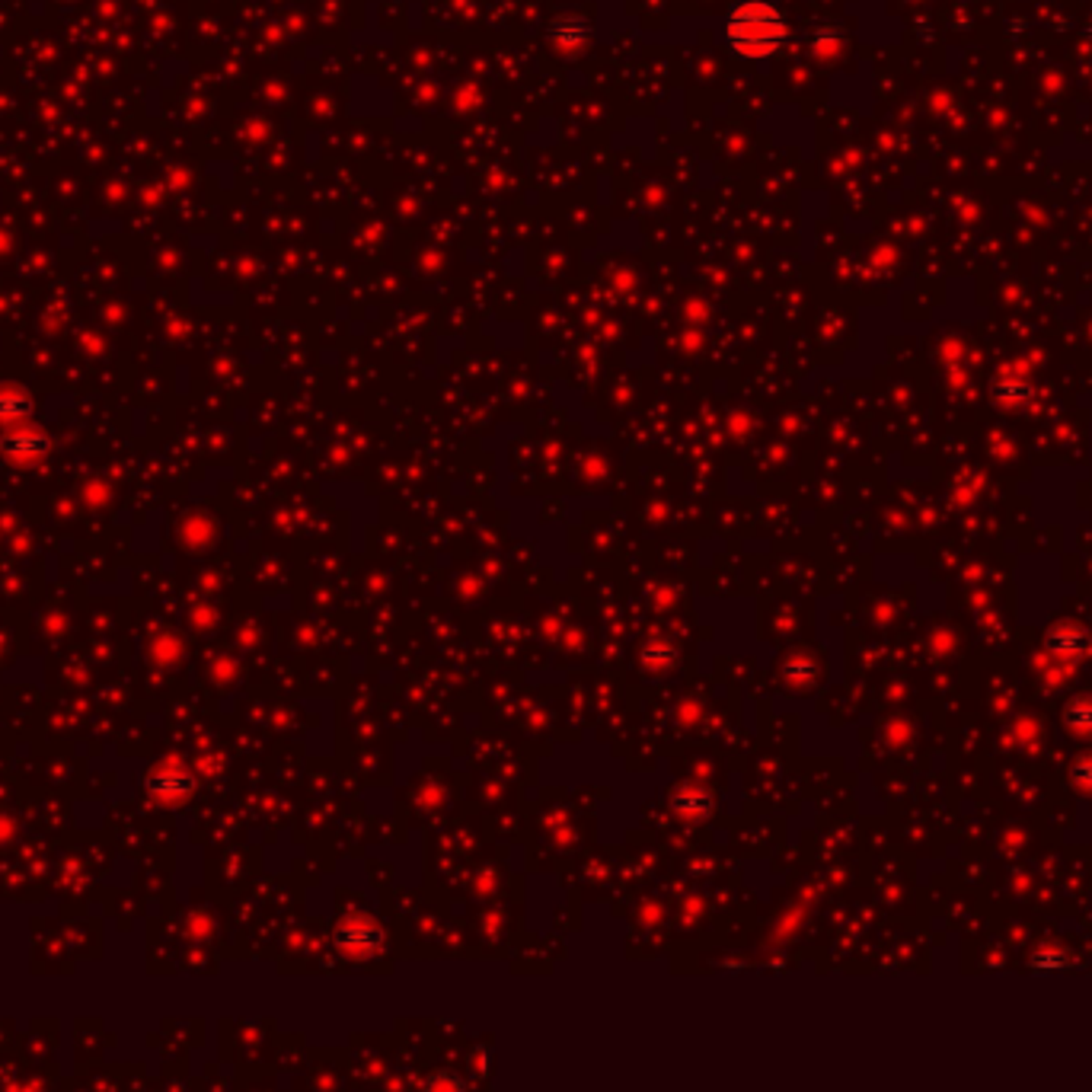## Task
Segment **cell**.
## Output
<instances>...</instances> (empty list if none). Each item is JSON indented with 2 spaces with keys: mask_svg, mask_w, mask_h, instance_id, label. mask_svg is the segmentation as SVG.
<instances>
[{
  "mask_svg": "<svg viewBox=\"0 0 1092 1092\" xmlns=\"http://www.w3.org/2000/svg\"><path fill=\"white\" fill-rule=\"evenodd\" d=\"M725 42L741 58L763 61L789 42V23L770 0H741L725 16Z\"/></svg>",
  "mask_w": 1092,
  "mask_h": 1092,
  "instance_id": "obj_1",
  "label": "cell"
},
{
  "mask_svg": "<svg viewBox=\"0 0 1092 1092\" xmlns=\"http://www.w3.org/2000/svg\"><path fill=\"white\" fill-rule=\"evenodd\" d=\"M1044 646L1051 658L1074 664L1092 652V632L1083 624H1076V620H1057V624H1051V629L1044 632Z\"/></svg>",
  "mask_w": 1092,
  "mask_h": 1092,
  "instance_id": "obj_2",
  "label": "cell"
},
{
  "mask_svg": "<svg viewBox=\"0 0 1092 1092\" xmlns=\"http://www.w3.org/2000/svg\"><path fill=\"white\" fill-rule=\"evenodd\" d=\"M1035 397L1032 380L1019 374V370H1003V374L993 380V400L1000 406H1025Z\"/></svg>",
  "mask_w": 1092,
  "mask_h": 1092,
  "instance_id": "obj_3",
  "label": "cell"
},
{
  "mask_svg": "<svg viewBox=\"0 0 1092 1092\" xmlns=\"http://www.w3.org/2000/svg\"><path fill=\"white\" fill-rule=\"evenodd\" d=\"M588 39H592V26L585 23V19L578 16H565V19H556L553 26V42L560 46L562 51H578L588 46Z\"/></svg>",
  "mask_w": 1092,
  "mask_h": 1092,
  "instance_id": "obj_4",
  "label": "cell"
},
{
  "mask_svg": "<svg viewBox=\"0 0 1092 1092\" xmlns=\"http://www.w3.org/2000/svg\"><path fill=\"white\" fill-rule=\"evenodd\" d=\"M1064 725L1067 731H1074L1079 738L1092 735V696H1074L1064 706Z\"/></svg>",
  "mask_w": 1092,
  "mask_h": 1092,
  "instance_id": "obj_5",
  "label": "cell"
},
{
  "mask_svg": "<svg viewBox=\"0 0 1092 1092\" xmlns=\"http://www.w3.org/2000/svg\"><path fill=\"white\" fill-rule=\"evenodd\" d=\"M7 451L16 457H39L46 454V438L36 432H19L14 438H7Z\"/></svg>",
  "mask_w": 1092,
  "mask_h": 1092,
  "instance_id": "obj_6",
  "label": "cell"
},
{
  "mask_svg": "<svg viewBox=\"0 0 1092 1092\" xmlns=\"http://www.w3.org/2000/svg\"><path fill=\"white\" fill-rule=\"evenodd\" d=\"M147 789L154 795H163V799H170V795H179L189 789V780L182 777V773H154V780L147 783Z\"/></svg>",
  "mask_w": 1092,
  "mask_h": 1092,
  "instance_id": "obj_7",
  "label": "cell"
},
{
  "mask_svg": "<svg viewBox=\"0 0 1092 1092\" xmlns=\"http://www.w3.org/2000/svg\"><path fill=\"white\" fill-rule=\"evenodd\" d=\"M26 400L14 397V393H0V422H16L26 416Z\"/></svg>",
  "mask_w": 1092,
  "mask_h": 1092,
  "instance_id": "obj_8",
  "label": "cell"
},
{
  "mask_svg": "<svg viewBox=\"0 0 1092 1092\" xmlns=\"http://www.w3.org/2000/svg\"><path fill=\"white\" fill-rule=\"evenodd\" d=\"M1070 780H1074L1083 792H1092V755H1079L1070 763Z\"/></svg>",
  "mask_w": 1092,
  "mask_h": 1092,
  "instance_id": "obj_9",
  "label": "cell"
}]
</instances>
